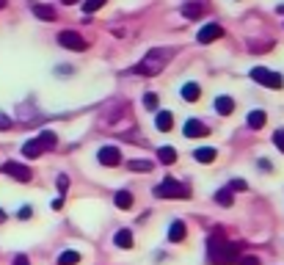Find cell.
Returning <instances> with one entry per match:
<instances>
[{
  "mask_svg": "<svg viewBox=\"0 0 284 265\" xmlns=\"http://www.w3.org/2000/svg\"><path fill=\"white\" fill-rule=\"evenodd\" d=\"M171 56H174V50H168V47H155V50H149V53H146V58L138 64V66H132V72H135V75L155 77V75H160V72H163V66L171 61Z\"/></svg>",
  "mask_w": 284,
  "mask_h": 265,
  "instance_id": "6da1fadb",
  "label": "cell"
},
{
  "mask_svg": "<svg viewBox=\"0 0 284 265\" xmlns=\"http://www.w3.org/2000/svg\"><path fill=\"white\" fill-rule=\"evenodd\" d=\"M237 251H240V246L223 240L221 235H213L207 240V257L213 265H232L237 257Z\"/></svg>",
  "mask_w": 284,
  "mask_h": 265,
  "instance_id": "7a4b0ae2",
  "label": "cell"
},
{
  "mask_svg": "<svg viewBox=\"0 0 284 265\" xmlns=\"http://www.w3.org/2000/svg\"><path fill=\"white\" fill-rule=\"evenodd\" d=\"M58 144V135L53 130H44V132H39L36 138H31V141H25V147H22V155L28 158V161H36L42 152H47V149H53Z\"/></svg>",
  "mask_w": 284,
  "mask_h": 265,
  "instance_id": "3957f363",
  "label": "cell"
},
{
  "mask_svg": "<svg viewBox=\"0 0 284 265\" xmlns=\"http://www.w3.org/2000/svg\"><path fill=\"white\" fill-rule=\"evenodd\" d=\"M155 196H160V199H188L190 188L182 185V182H177V180H171V177H166V180L155 188Z\"/></svg>",
  "mask_w": 284,
  "mask_h": 265,
  "instance_id": "277c9868",
  "label": "cell"
},
{
  "mask_svg": "<svg viewBox=\"0 0 284 265\" xmlns=\"http://www.w3.org/2000/svg\"><path fill=\"white\" fill-rule=\"evenodd\" d=\"M251 80H256V83H262L265 89H282L284 86V77L279 75V72H270L265 69V66H254V69L249 72Z\"/></svg>",
  "mask_w": 284,
  "mask_h": 265,
  "instance_id": "5b68a950",
  "label": "cell"
},
{
  "mask_svg": "<svg viewBox=\"0 0 284 265\" xmlns=\"http://www.w3.org/2000/svg\"><path fill=\"white\" fill-rule=\"evenodd\" d=\"M58 44L66 50H77V53L89 47V42H86L80 33H75V31H61V33H58Z\"/></svg>",
  "mask_w": 284,
  "mask_h": 265,
  "instance_id": "8992f818",
  "label": "cell"
},
{
  "mask_svg": "<svg viewBox=\"0 0 284 265\" xmlns=\"http://www.w3.org/2000/svg\"><path fill=\"white\" fill-rule=\"evenodd\" d=\"M3 171H6L8 177H14L17 182H31V177H33V171H31L28 166H22V163H14V161L3 163Z\"/></svg>",
  "mask_w": 284,
  "mask_h": 265,
  "instance_id": "52a82bcc",
  "label": "cell"
},
{
  "mask_svg": "<svg viewBox=\"0 0 284 265\" xmlns=\"http://www.w3.org/2000/svg\"><path fill=\"white\" fill-rule=\"evenodd\" d=\"M223 36V28L218 25V22H210V25H204V28L199 31V44H210V42H215V39H221Z\"/></svg>",
  "mask_w": 284,
  "mask_h": 265,
  "instance_id": "ba28073f",
  "label": "cell"
},
{
  "mask_svg": "<svg viewBox=\"0 0 284 265\" xmlns=\"http://www.w3.org/2000/svg\"><path fill=\"white\" fill-rule=\"evenodd\" d=\"M97 158L102 166H119V163H122V152H119L116 147H102L97 152Z\"/></svg>",
  "mask_w": 284,
  "mask_h": 265,
  "instance_id": "9c48e42d",
  "label": "cell"
},
{
  "mask_svg": "<svg viewBox=\"0 0 284 265\" xmlns=\"http://www.w3.org/2000/svg\"><path fill=\"white\" fill-rule=\"evenodd\" d=\"M182 130H185V135H188V138H204V135L210 132V130H207V125H201L199 119H188Z\"/></svg>",
  "mask_w": 284,
  "mask_h": 265,
  "instance_id": "30bf717a",
  "label": "cell"
},
{
  "mask_svg": "<svg viewBox=\"0 0 284 265\" xmlns=\"http://www.w3.org/2000/svg\"><path fill=\"white\" fill-rule=\"evenodd\" d=\"M185 221H171L168 227V243H182L185 240Z\"/></svg>",
  "mask_w": 284,
  "mask_h": 265,
  "instance_id": "8fae6325",
  "label": "cell"
},
{
  "mask_svg": "<svg viewBox=\"0 0 284 265\" xmlns=\"http://www.w3.org/2000/svg\"><path fill=\"white\" fill-rule=\"evenodd\" d=\"M155 127H158L160 132H168L174 127V116L171 111H158V116H155Z\"/></svg>",
  "mask_w": 284,
  "mask_h": 265,
  "instance_id": "7c38bea8",
  "label": "cell"
},
{
  "mask_svg": "<svg viewBox=\"0 0 284 265\" xmlns=\"http://www.w3.org/2000/svg\"><path fill=\"white\" fill-rule=\"evenodd\" d=\"M215 111L221 113V116H229V113H235V99L221 94V97L215 99Z\"/></svg>",
  "mask_w": 284,
  "mask_h": 265,
  "instance_id": "4fadbf2b",
  "label": "cell"
},
{
  "mask_svg": "<svg viewBox=\"0 0 284 265\" xmlns=\"http://www.w3.org/2000/svg\"><path fill=\"white\" fill-rule=\"evenodd\" d=\"M215 155H218V152H215L213 147H199V149L193 152V161H196V163H213Z\"/></svg>",
  "mask_w": 284,
  "mask_h": 265,
  "instance_id": "5bb4252c",
  "label": "cell"
},
{
  "mask_svg": "<svg viewBox=\"0 0 284 265\" xmlns=\"http://www.w3.org/2000/svg\"><path fill=\"white\" fill-rule=\"evenodd\" d=\"M199 94H201L199 83H185V86H182V99H188V102H196Z\"/></svg>",
  "mask_w": 284,
  "mask_h": 265,
  "instance_id": "9a60e30c",
  "label": "cell"
},
{
  "mask_svg": "<svg viewBox=\"0 0 284 265\" xmlns=\"http://www.w3.org/2000/svg\"><path fill=\"white\" fill-rule=\"evenodd\" d=\"M113 240H116L119 249H132V232L130 230H119Z\"/></svg>",
  "mask_w": 284,
  "mask_h": 265,
  "instance_id": "2e32d148",
  "label": "cell"
},
{
  "mask_svg": "<svg viewBox=\"0 0 284 265\" xmlns=\"http://www.w3.org/2000/svg\"><path fill=\"white\" fill-rule=\"evenodd\" d=\"M201 14H204V6H199V3H188V6H182V17H188V20H199Z\"/></svg>",
  "mask_w": 284,
  "mask_h": 265,
  "instance_id": "e0dca14e",
  "label": "cell"
},
{
  "mask_svg": "<svg viewBox=\"0 0 284 265\" xmlns=\"http://www.w3.org/2000/svg\"><path fill=\"white\" fill-rule=\"evenodd\" d=\"M33 14L39 17V20L53 22V20H56V8H50V6H42V3H36V6H33Z\"/></svg>",
  "mask_w": 284,
  "mask_h": 265,
  "instance_id": "ac0fdd59",
  "label": "cell"
},
{
  "mask_svg": "<svg viewBox=\"0 0 284 265\" xmlns=\"http://www.w3.org/2000/svg\"><path fill=\"white\" fill-rule=\"evenodd\" d=\"M158 158H160V163L171 166V163L177 161V149H174V147H160L158 149Z\"/></svg>",
  "mask_w": 284,
  "mask_h": 265,
  "instance_id": "d6986e66",
  "label": "cell"
},
{
  "mask_svg": "<svg viewBox=\"0 0 284 265\" xmlns=\"http://www.w3.org/2000/svg\"><path fill=\"white\" fill-rule=\"evenodd\" d=\"M265 122H268V116H265V111H251V113H249V127H254V130H259V127H265Z\"/></svg>",
  "mask_w": 284,
  "mask_h": 265,
  "instance_id": "ffe728a7",
  "label": "cell"
},
{
  "mask_svg": "<svg viewBox=\"0 0 284 265\" xmlns=\"http://www.w3.org/2000/svg\"><path fill=\"white\" fill-rule=\"evenodd\" d=\"M116 207L119 210H130L132 207V194L130 191H119L116 194Z\"/></svg>",
  "mask_w": 284,
  "mask_h": 265,
  "instance_id": "44dd1931",
  "label": "cell"
},
{
  "mask_svg": "<svg viewBox=\"0 0 284 265\" xmlns=\"http://www.w3.org/2000/svg\"><path fill=\"white\" fill-rule=\"evenodd\" d=\"M80 263V251H63L58 254V265H77Z\"/></svg>",
  "mask_w": 284,
  "mask_h": 265,
  "instance_id": "7402d4cb",
  "label": "cell"
},
{
  "mask_svg": "<svg viewBox=\"0 0 284 265\" xmlns=\"http://www.w3.org/2000/svg\"><path fill=\"white\" fill-rule=\"evenodd\" d=\"M215 202L221 204V207H229V204H232V191H229V188L218 191V194H215Z\"/></svg>",
  "mask_w": 284,
  "mask_h": 265,
  "instance_id": "603a6c76",
  "label": "cell"
},
{
  "mask_svg": "<svg viewBox=\"0 0 284 265\" xmlns=\"http://www.w3.org/2000/svg\"><path fill=\"white\" fill-rule=\"evenodd\" d=\"M105 3H108V0H86V3H83V11H86V14H94V11H97V8H102Z\"/></svg>",
  "mask_w": 284,
  "mask_h": 265,
  "instance_id": "cb8c5ba5",
  "label": "cell"
},
{
  "mask_svg": "<svg viewBox=\"0 0 284 265\" xmlns=\"http://www.w3.org/2000/svg\"><path fill=\"white\" fill-rule=\"evenodd\" d=\"M127 168H132V171H152V163L149 161H130Z\"/></svg>",
  "mask_w": 284,
  "mask_h": 265,
  "instance_id": "d4e9b609",
  "label": "cell"
},
{
  "mask_svg": "<svg viewBox=\"0 0 284 265\" xmlns=\"http://www.w3.org/2000/svg\"><path fill=\"white\" fill-rule=\"evenodd\" d=\"M56 185H58V196H63V191H66V185H69V180H66V174H58Z\"/></svg>",
  "mask_w": 284,
  "mask_h": 265,
  "instance_id": "484cf974",
  "label": "cell"
},
{
  "mask_svg": "<svg viewBox=\"0 0 284 265\" xmlns=\"http://www.w3.org/2000/svg\"><path fill=\"white\" fill-rule=\"evenodd\" d=\"M273 144H276V147L284 152V130H276V132H273Z\"/></svg>",
  "mask_w": 284,
  "mask_h": 265,
  "instance_id": "4316f807",
  "label": "cell"
},
{
  "mask_svg": "<svg viewBox=\"0 0 284 265\" xmlns=\"http://www.w3.org/2000/svg\"><path fill=\"white\" fill-rule=\"evenodd\" d=\"M246 188H249V185H246L243 180H232V182H229V191H246Z\"/></svg>",
  "mask_w": 284,
  "mask_h": 265,
  "instance_id": "83f0119b",
  "label": "cell"
},
{
  "mask_svg": "<svg viewBox=\"0 0 284 265\" xmlns=\"http://www.w3.org/2000/svg\"><path fill=\"white\" fill-rule=\"evenodd\" d=\"M144 105H146V108H158V97H155V94H146Z\"/></svg>",
  "mask_w": 284,
  "mask_h": 265,
  "instance_id": "f1b7e54d",
  "label": "cell"
},
{
  "mask_svg": "<svg viewBox=\"0 0 284 265\" xmlns=\"http://www.w3.org/2000/svg\"><path fill=\"white\" fill-rule=\"evenodd\" d=\"M11 125H14V122H11V119L6 116V113H0V130H8Z\"/></svg>",
  "mask_w": 284,
  "mask_h": 265,
  "instance_id": "f546056e",
  "label": "cell"
},
{
  "mask_svg": "<svg viewBox=\"0 0 284 265\" xmlns=\"http://www.w3.org/2000/svg\"><path fill=\"white\" fill-rule=\"evenodd\" d=\"M11 265H31V263H28V257H25V254H17Z\"/></svg>",
  "mask_w": 284,
  "mask_h": 265,
  "instance_id": "4dcf8cb0",
  "label": "cell"
},
{
  "mask_svg": "<svg viewBox=\"0 0 284 265\" xmlns=\"http://www.w3.org/2000/svg\"><path fill=\"white\" fill-rule=\"evenodd\" d=\"M240 265H259V260H256V257H243Z\"/></svg>",
  "mask_w": 284,
  "mask_h": 265,
  "instance_id": "1f68e13d",
  "label": "cell"
},
{
  "mask_svg": "<svg viewBox=\"0 0 284 265\" xmlns=\"http://www.w3.org/2000/svg\"><path fill=\"white\" fill-rule=\"evenodd\" d=\"M63 207V196H56V199H53V210H61Z\"/></svg>",
  "mask_w": 284,
  "mask_h": 265,
  "instance_id": "d6a6232c",
  "label": "cell"
},
{
  "mask_svg": "<svg viewBox=\"0 0 284 265\" xmlns=\"http://www.w3.org/2000/svg\"><path fill=\"white\" fill-rule=\"evenodd\" d=\"M20 218H31V207H22L20 210Z\"/></svg>",
  "mask_w": 284,
  "mask_h": 265,
  "instance_id": "836d02e7",
  "label": "cell"
},
{
  "mask_svg": "<svg viewBox=\"0 0 284 265\" xmlns=\"http://www.w3.org/2000/svg\"><path fill=\"white\" fill-rule=\"evenodd\" d=\"M63 3H66V6H75V3H77V0H63Z\"/></svg>",
  "mask_w": 284,
  "mask_h": 265,
  "instance_id": "e575fe53",
  "label": "cell"
},
{
  "mask_svg": "<svg viewBox=\"0 0 284 265\" xmlns=\"http://www.w3.org/2000/svg\"><path fill=\"white\" fill-rule=\"evenodd\" d=\"M3 221H6V213H3V210H0V224H3Z\"/></svg>",
  "mask_w": 284,
  "mask_h": 265,
  "instance_id": "d590c367",
  "label": "cell"
},
{
  "mask_svg": "<svg viewBox=\"0 0 284 265\" xmlns=\"http://www.w3.org/2000/svg\"><path fill=\"white\" fill-rule=\"evenodd\" d=\"M279 14H284V6H279Z\"/></svg>",
  "mask_w": 284,
  "mask_h": 265,
  "instance_id": "8d00e7d4",
  "label": "cell"
},
{
  "mask_svg": "<svg viewBox=\"0 0 284 265\" xmlns=\"http://www.w3.org/2000/svg\"><path fill=\"white\" fill-rule=\"evenodd\" d=\"M3 6H6V0H0V8H3Z\"/></svg>",
  "mask_w": 284,
  "mask_h": 265,
  "instance_id": "74e56055",
  "label": "cell"
}]
</instances>
